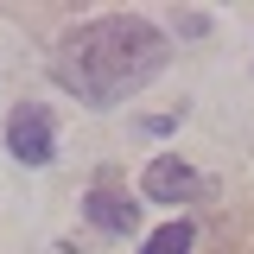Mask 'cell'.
<instances>
[{"label":"cell","instance_id":"obj_1","mask_svg":"<svg viewBox=\"0 0 254 254\" xmlns=\"http://www.w3.org/2000/svg\"><path fill=\"white\" fill-rule=\"evenodd\" d=\"M159 70H165V38H159V26L133 19V13H108V19L76 26L51 58V76L89 108H115L121 95L146 89Z\"/></svg>","mask_w":254,"mask_h":254},{"label":"cell","instance_id":"obj_2","mask_svg":"<svg viewBox=\"0 0 254 254\" xmlns=\"http://www.w3.org/2000/svg\"><path fill=\"white\" fill-rule=\"evenodd\" d=\"M6 146L19 165H45V159L58 153V133H51V115L38 108V102H19L13 108V121H6Z\"/></svg>","mask_w":254,"mask_h":254},{"label":"cell","instance_id":"obj_3","mask_svg":"<svg viewBox=\"0 0 254 254\" xmlns=\"http://www.w3.org/2000/svg\"><path fill=\"white\" fill-rule=\"evenodd\" d=\"M140 190H146L153 203H185V197L203 190V178L190 172L185 159H153V165H146V178H140Z\"/></svg>","mask_w":254,"mask_h":254},{"label":"cell","instance_id":"obj_4","mask_svg":"<svg viewBox=\"0 0 254 254\" xmlns=\"http://www.w3.org/2000/svg\"><path fill=\"white\" fill-rule=\"evenodd\" d=\"M83 210H89V222H95V229H108V235H127V229L140 222V203H127L115 185H95Z\"/></svg>","mask_w":254,"mask_h":254},{"label":"cell","instance_id":"obj_5","mask_svg":"<svg viewBox=\"0 0 254 254\" xmlns=\"http://www.w3.org/2000/svg\"><path fill=\"white\" fill-rule=\"evenodd\" d=\"M140 254H190V222H165L159 235H146Z\"/></svg>","mask_w":254,"mask_h":254}]
</instances>
